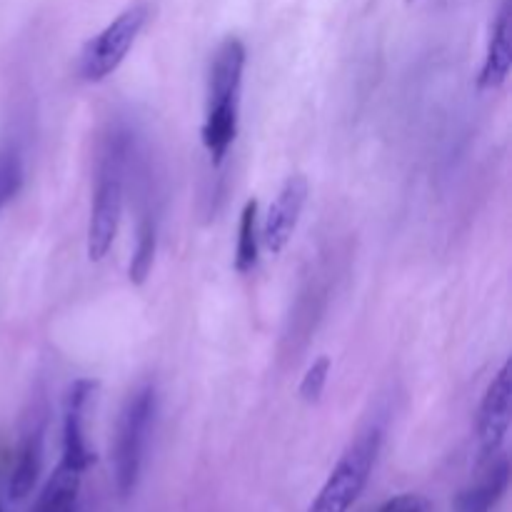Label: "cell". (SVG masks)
Returning a JSON list of instances; mask_svg holds the SVG:
<instances>
[{
    "instance_id": "1",
    "label": "cell",
    "mask_w": 512,
    "mask_h": 512,
    "mask_svg": "<svg viewBox=\"0 0 512 512\" xmlns=\"http://www.w3.org/2000/svg\"><path fill=\"white\" fill-rule=\"evenodd\" d=\"M248 50L235 35H228L218 45L208 75V105H205L203 145L215 165H220L235 143L240 120V93Z\"/></svg>"
},
{
    "instance_id": "2",
    "label": "cell",
    "mask_w": 512,
    "mask_h": 512,
    "mask_svg": "<svg viewBox=\"0 0 512 512\" xmlns=\"http://www.w3.org/2000/svg\"><path fill=\"white\" fill-rule=\"evenodd\" d=\"M380 443H383V430L378 425H370L368 430H363L348 445V450L340 455L333 473L328 475L308 512H350L368 485L380 453Z\"/></svg>"
},
{
    "instance_id": "3",
    "label": "cell",
    "mask_w": 512,
    "mask_h": 512,
    "mask_svg": "<svg viewBox=\"0 0 512 512\" xmlns=\"http://www.w3.org/2000/svg\"><path fill=\"white\" fill-rule=\"evenodd\" d=\"M150 18L148 3H133L115 15L98 35L83 45L78 55V75L85 83H103L115 73L133 50Z\"/></svg>"
},
{
    "instance_id": "4",
    "label": "cell",
    "mask_w": 512,
    "mask_h": 512,
    "mask_svg": "<svg viewBox=\"0 0 512 512\" xmlns=\"http://www.w3.org/2000/svg\"><path fill=\"white\" fill-rule=\"evenodd\" d=\"M120 215H123V148L120 143H113L103 155L93 203H90L88 235H85L90 263H100L110 253L118 235Z\"/></svg>"
},
{
    "instance_id": "5",
    "label": "cell",
    "mask_w": 512,
    "mask_h": 512,
    "mask_svg": "<svg viewBox=\"0 0 512 512\" xmlns=\"http://www.w3.org/2000/svg\"><path fill=\"white\" fill-rule=\"evenodd\" d=\"M155 415V388L150 383L140 385L125 403L115 433V485L120 498H128L138 485L140 465H143L145 443H148L150 423Z\"/></svg>"
},
{
    "instance_id": "6",
    "label": "cell",
    "mask_w": 512,
    "mask_h": 512,
    "mask_svg": "<svg viewBox=\"0 0 512 512\" xmlns=\"http://www.w3.org/2000/svg\"><path fill=\"white\" fill-rule=\"evenodd\" d=\"M308 193V178L303 173H295L285 180L283 188L278 190L275 200L270 203L263 228H260V240H263V248L270 255H280L288 248L290 238H293L295 228L300 223L305 203H308Z\"/></svg>"
},
{
    "instance_id": "7",
    "label": "cell",
    "mask_w": 512,
    "mask_h": 512,
    "mask_svg": "<svg viewBox=\"0 0 512 512\" xmlns=\"http://www.w3.org/2000/svg\"><path fill=\"white\" fill-rule=\"evenodd\" d=\"M512 370L505 363L488 385L483 403L478 410V443L483 460H493L500 455L510 430V405H512Z\"/></svg>"
},
{
    "instance_id": "8",
    "label": "cell",
    "mask_w": 512,
    "mask_h": 512,
    "mask_svg": "<svg viewBox=\"0 0 512 512\" xmlns=\"http://www.w3.org/2000/svg\"><path fill=\"white\" fill-rule=\"evenodd\" d=\"M98 383L88 378L75 380L73 385L65 393L63 403V463L73 465L80 473L90 468V463L95 460V455L90 453L88 445H85L83 435V413L85 405H88L90 395L95 393Z\"/></svg>"
},
{
    "instance_id": "9",
    "label": "cell",
    "mask_w": 512,
    "mask_h": 512,
    "mask_svg": "<svg viewBox=\"0 0 512 512\" xmlns=\"http://www.w3.org/2000/svg\"><path fill=\"white\" fill-rule=\"evenodd\" d=\"M512 35H510V3L505 0L490 28L488 53H485L483 68L478 75L480 90H500L508 83V75L512 68Z\"/></svg>"
},
{
    "instance_id": "10",
    "label": "cell",
    "mask_w": 512,
    "mask_h": 512,
    "mask_svg": "<svg viewBox=\"0 0 512 512\" xmlns=\"http://www.w3.org/2000/svg\"><path fill=\"white\" fill-rule=\"evenodd\" d=\"M488 463L483 478L458 495L455 512H490L500 503L510 485V463L505 455H495Z\"/></svg>"
},
{
    "instance_id": "11",
    "label": "cell",
    "mask_w": 512,
    "mask_h": 512,
    "mask_svg": "<svg viewBox=\"0 0 512 512\" xmlns=\"http://www.w3.org/2000/svg\"><path fill=\"white\" fill-rule=\"evenodd\" d=\"M80 475L83 473H80L78 468H73V465L60 460L55 473L50 475V480L45 483L33 512H75L80 490Z\"/></svg>"
},
{
    "instance_id": "12",
    "label": "cell",
    "mask_w": 512,
    "mask_h": 512,
    "mask_svg": "<svg viewBox=\"0 0 512 512\" xmlns=\"http://www.w3.org/2000/svg\"><path fill=\"white\" fill-rule=\"evenodd\" d=\"M40 463H43V435H40V430H35L33 435L25 438V443L18 450V458H15L13 475H10V498H28L30 490L38 483Z\"/></svg>"
},
{
    "instance_id": "13",
    "label": "cell",
    "mask_w": 512,
    "mask_h": 512,
    "mask_svg": "<svg viewBox=\"0 0 512 512\" xmlns=\"http://www.w3.org/2000/svg\"><path fill=\"white\" fill-rule=\"evenodd\" d=\"M260 253V230H258V200L250 198L243 205L238 223V243H235V270L240 275L250 273L258 265Z\"/></svg>"
},
{
    "instance_id": "14",
    "label": "cell",
    "mask_w": 512,
    "mask_h": 512,
    "mask_svg": "<svg viewBox=\"0 0 512 512\" xmlns=\"http://www.w3.org/2000/svg\"><path fill=\"white\" fill-rule=\"evenodd\" d=\"M155 250H158V228L153 218H143L138 225V240H135L133 258H130L128 278L133 285H143L153 270Z\"/></svg>"
},
{
    "instance_id": "15",
    "label": "cell",
    "mask_w": 512,
    "mask_h": 512,
    "mask_svg": "<svg viewBox=\"0 0 512 512\" xmlns=\"http://www.w3.org/2000/svg\"><path fill=\"white\" fill-rule=\"evenodd\" d=\"M20 185H23V163L18 150H0V213L18 195Z\"/></svg>"
},
{
    "instance_id": "16",
    "label": "cell",
    "mask_w": 512,
    "mask_h": 512,
    "mask_svg": "<svg viewBox=\"0 0 512 512\" xmlns=\"http://www.w3.org/2000/svg\"><path fill=\"white\" fill-rule=\"evenodd\" d=\"M328 375H330V358L328 355H320L318 360H313V365L305 370L303 380H300V398L310 405L318 403V400L323 398Z\"/></svg>"
},
{
    "instance_id": "17",
    "label": "cell",
    "mask_w": 512,
    "mask_h": 512,
    "mask_svg": "<svg viewBox=\"0 0 512 512\" xmlns=\"http://www.w3.org/2000/svg\"><path fill=\"white\" fill-rule=\"evenodd\" d=\"M428 510H430L428 500L420 498V495L415 493H405V495H398V498L388 500V503H385L378 512H428Z\"/></svg>"
},
{
    "instance_id": "18",
    "label": "cell",
    "mask_w": 512,
    "mask_h": 512,
    "mask_svg": "<svg viewBox=\"0 0 512 512\" xmlns=\"http://www.w3.org/2000/svg\"><path fill=\"white\" fill-rule=\"evenodd\" d=\"M405 3H415V0H405Z\"/></svg>"
},
{
    "instance_id": "19",
    "label": "cell",
    "mask_w": 512,
    "mask_h": 512,
    "mask_svg": "<svg viewBox=\"0 0 512 512\" xmlns=\"http://www.w3.org/2000/svg\"><path fill=\"white\" fill-rule=\"evenodd\" d=\"M0 512H3V510H0Z\"/></svg>"
}]
</instances>
